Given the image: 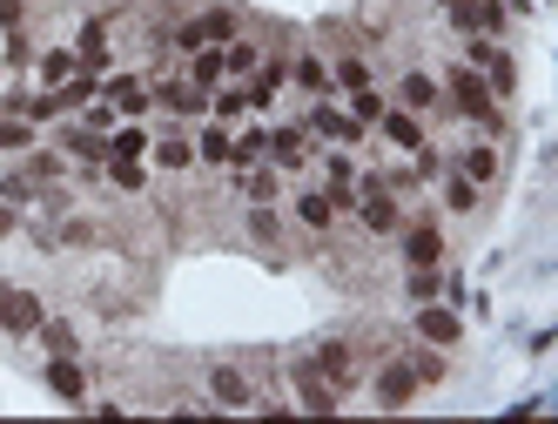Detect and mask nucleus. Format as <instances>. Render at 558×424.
<instances>
[{"instance_id":"9","label":"nucleus","mask_w":558,"mask_h":424,"mask_svg":"<svg viewBox=\"0 0 558 424\" xmlns=\"http://www.w3.org/2000/svg\"><path fill=\"white\" fill-rule=\"evenodd\" d=\"M41 317H48L41 296L0 277V330H8V337H34V330H41Z\"/></svg>"},{"instance_id":"42","label":"nucleus","mask_w":558,"mask_h":424,"mask_svg":"<svg viewBox=\"0 0 558 424\" xmlns=\"http://www.w3.org/2000/svg\"><path fill=\"white\" fill-rule=\"evenodd\" d=\"M8 27H27V0H0V34Z\"/></svg>"},{"instance_id":"32","label":"nucleus","mask_w":558,"mask_h":424,"mask_svg":"<svg viewBox=\"0 0 558 424\" xmlns=\"http://www.w3.org/2000/svg\"><path fill=\"white\" fill-rule=\"evenodd\" d=\"M404 364L417 371V384H424V391H430V384H445V377H451V358L437 351V343H417V351H404Z\"/></svg>"},{"instance_id":"15","label":"nucleus","mask_w":558,"mask_h":424,"mask_svg":"<svg viewBox=\"0 0 558 424\" xmlns=\"http://www.w3.org/2000/svg\"><path fill=\"white\" fill-rule=\"evenodd\" d=\"M377 135H384L390 148H404V156H417V148L430 142L424 114H411V108H384V114H377Z\"/></svg>"},{"instance_id":"34","label":"nucleus","mask_w":558,"mask_h":424,"mask_svg":"<svg viewBox=\"0 0 558 424\" xmlns=\"http://www.w3.org/2000/svg\"><path fill=\"white\" fill-rule=\"evenodd\" d=\"M229 148H235V135H229L222 122H209L203 135H195V162H209V169H229Z\"/></svg>"},{"instance_id":"19","label":"nucleus","mask_w":558,"mask_h":424,"mask_svg":"<svg viewBox=\"0 0 558 424\" xmlns=\"http://www.w3.org/2000/svg\"><path fill=\"white\" fill-rule=\"evenodd\" d=\"M290 82H296L303 95H337V88H330V54H316V48L290 54Z\"/></svg>"},{"instance_id":"11","label":"nucleus","mask_w":558,"mask_h":424,"mask_svg":"<svg viewBox=\"0 0 558 424\" xmlns=\"http://www.w3.org/2000/svg\"><path fill=\"white\" fill-rule=\"evenodd\" d=\"M290 384H296V411H316V417H330V411H343V398L330 391V377L316 371L310 358H296V364H290Z\"/></svg>"},{"instance_id":"43","label":"nucleus","mask_w":558,"mask_h":424,"mask_svg":"<svg viewBox=\"0 0 558 424\" xmlns=\"http://www.w3.org/2000/svg\"><path fill=\"white\" fill-rule=\"evenodd\" d=\"M8 237H21V209H14V203H0V243H8Z\"/></svg>"},{"instance_id":"29","label":"nucleus","mask_w":558,"mask_h":424,"mask_svg":"<svg viewBox=\"0 0 558 424\" xmlns=\"http://www.w3.org/2000/svg\"><path fill=\"white\" fill-rule=\"evenodd\" d=\"M34 337H41L48 358H82V330H74L68 317H41V330H34Z\"/></svg>"},{"instance_id":"38","label":"nucleus","mask_w":558,"mask_h":424,"mask_svg":"<svg viewBox=\"0 0 558 424\" xmlns=\"http://www.w3.org/2000/svg\"><path fill=\"white\" fill-rule=\"evenodd\" d=\"M0 203H14V209H34V203H41V182H34L27 169H8V175H0Z\"/></svg>"},{"instance_id":"6","label":"nucleus","mask_w":558,"mask_h":424,"mask_svg":"<svg viewBox=\"0 0 558 424\" xmlns=\"http://www.w3.org/2000/svg\"><path fill=\"white\" fill-rule=\"evenodd\" d=\"M417 391H424V384H417V371L404 364V351H397V358H384V364L371 371V404H377V411H404Z\"/></svg>"},{"instance_id":"28","label":"nucleus","mask_w":558,"mask_h":424,"mask_svg":"<svg viewBox=\"0 0 558 424\" xmlns=\"http://www.w3.org/2000/svg\"><path fill=\"white\" fill-rule=\"evenodd\" d=\"M243 114H250V88L243 82H222V88H209V122H243Z\"/></svg>"},{"instance_id":"22","label":"nucleus","mask_w":558,"mask_h":424,"mask_svg":"<svg viewBox=\"0 0 558 424\" xmlns=\"http://www.w3.org/2000/svg\"><path fill=\"white\" fill-rule=\"evenodd\" d=\"M195 27H203V41H235V34H243V8H235V0H216V8H203L195 14Z\"/></svg>"},{"instance_id":"2","label":"nucleus","mask_w":558,"mask_h":424,"mask_svg":"<svg viewBox=\"0 0 558 424\" xmlns=\"http://www.w3.org/2000/svg\"><path fill=\"white\" fill-rule=\"evenodd\" d=\"M437 88H445V108L458 114V122H477L485 108H498V95L485 88V74H477L471 61H451V68H445V82H437Z\"/></svg>"},{"instance_id":"44","label":"nucleus","mask_w":558,"mask_h":424,"mask_svg":"<svg viewBox=\"0 0 558 424\" xmlns=\"http://www.w3.org/2000/svg\"><path fill=\"white\" fill-rule=\"evenodd\" d=\"M437 8H445V0H437Z\"/></svg>"},{"instance_id":"24","label":"nucleus","mask_w":558,"mask_h":424,"mask_svg":"<svg viewBox=\"0 0 558 424\" xmlns=\"http://www.w3.org/2000/svg\"><path fill=\"white\" fill-rule=\"evenodd\" d=\"M283 182H290L283 169H263V162L256 169H235V189H243L250 203H283Z\"/></svg>"},{"instance_id":"30","label":"nucleus","mask_w":558,"mask_h":424,"mask_svg":"<svg viewBox=\"0 0 558 424\" xmlns=\"http://www.w3.org/2000/svg\"><path fill=\"white\" fill-rule=\"evenodd\" d=\"M101 175L122 189V196H142V189H148V162H142V156H108Z\"/></svg>"},{"instance_id":"26","label":"nucleus","mask_w":558,"mask_h":424,"mask_svg":"<svg viewBox=\"0 0 558 424\" xmlns=\"http://www.w3.org/2000/svg\"><path fill=\"white\" fill-rule=\"evenodd\" d=\"M61 156L68 162H108V135L101 129H61Z\"/></svg>"},{"instance_id":"20","label":"nucleus","mask_w":558,"mask_h":424,"mask_svg":"<svg viewBox=\"0 0 558 424\" xmlns=\"http://www.w3.org/2000/svg\"><path fill=\"white\" fill-rule=\"evenodd\" d=\"M371 82H377V68H371V54H356V48L330 54V88H337V95H350V88H371Z\"/></svg>"},{"instance_id":"36","label":"nucleus","mask_w":558,"mask_h":424,"mask_svg":"<svg viewBox=\"0 0 558 424\" xmlns=\"http://www.w3.org/2000/svg\"><path fill=\"white\" fill-rule=\"evenodd\" d=\"M511 27V8L505 0H471V34H492V41H505Z\"/></svg>"},{"instance_id":"14","label":"nucleus","mask_w":558,"mask_h":424,"mask_svg":"<svg viewBox=\"0 0 558 424\" xmlns=\"http://www.w3.org/2000/svg\"><path fill=\"white\" fill-rule=\"evenodd\" d=\"M269 169H283V175H303L310 169V129L303 122L269 129Z\"/></svg>"},{"instance_id":"31","label":"nucleus","mask_w":558,"mask_h":424,"mask_svg":"<svg viewBox=\"0 0 558 424\" xmlns=\"http://www.w3.org/2000/svg\"><path fill=\"white\" fill-rule=\"evenodd\" d=\"M182 82H195V88H222V82H229V74H222V48H216V41L195 48L189 68H182Z\"/></svg>"},{"instance_id":"7","label":"nucleus","mask_w":558,"mask_h":424,"mask_svg":"<svg viewBox=\"0 0 558 424\" xmlns=\"http://www.w3.org/2000/svg\"><path fill=\"white\" fill-rule=\"evenodd\" d=\"M203 384H209V404H216V411H256V398H263L256 377H250L243 364H209Z\"/></svg>"},{"instance_id":"27","label":"nucleus","mask_w":558,"mask_h":424,"mask_svg":"<svg viewBox=\"0 0 558 424\" xmlns=\"http://www.w3.org/2000/svg\"><path fill=\"white\" fill-rule=\"evenodd\" d=\"M437 196H445V209H451V216H471L485 189H477L471 175H458V169H445V175H437Z\"/></svg>"},{"instance_id":"37","label":"nucleus","mask_w":558,"mask_h":424,"mask_svg":"<svg viewBox=\"0 0 558 424\" xmlns=\"http://www.w3.org/2000/svg\"><path fill=\"white\" fill-rule=\"evenodd\" d=\"M27 148H34V122L0 108V156H27Z\"/></svg>"},{"instance_id":"39","label":"nucleus","mask_w":558,"mask_h":424,"mask_svg":"<svg viewBox=\"0 0 558 424\" xmlns=\"http://www.w3.org/2000/svg\"><path fill=\"white\" fill-rule=\"evenodd\" d=\"M343 108H350L364 129H377V114H384L390 101H384V95H377V82H371V88H350V95H343Z\"/></svg>"},{"instance_id":"12","label":"nucleus","mask_w":558,"mask_h":424,"mask_svg":"<svg viewBox=\"0 0 558 424\" xmlns=\"http://www.w3.org/2000/svg\"><path fill=\"white\" fill-rule=\"evenodd\" d=\"M101 101H108L114 114H122V122H142V114L155 108V101H148V82H142V74H114V68L101 74Z\"/></svg>"},{"instance_id":"5","label":"nucleus","mask_w":558,"mask_h":424,"mask_svg":"<svg viewBox=\"0 0 558 424\" xmlns=\"http://www.w3.org/2000/svg\"><path fill=\"white\" fill-rule=\"evenodd\" d=\"M397 256L404 263H445L451 256V237H445V222L437 216H404V229H397Z\"/></svg>"},{"instance_id":"25","label":"nucleus","mask_w":558,"mask_h":424,"mask_svg":"<svg viewBox=\"0 0 558 424\" xmlns=\"http://www.w3.org/2000/svg\"><path fill=\"white\" fill-rule=\"evenodd\" d=\"M256 61H263V41H250V34H235V41H222V74H229V82H250V74H256Z\"/></svg>"},{"instance_id":"23","label":"nucleus","mask_w":558,"mask_h":424,"mask_svg":"<svg viewBox=\"0 0 558 424\" xmlns=\"http://www.w3.org/2000/svg\"><path fill=\"white\" fill-rule=\"evenodd\" d=\"M283 209H276V203H250V216H243V237L256 243V250H269V243H283Z\"/></svg>"},{"instance_id":"4","label":"nucleus","mask_w":558,"mask_h":424,"mask_svg":"<svg viewBox=\"0 0 558 424\" xmlns=\"http://www.w3.org/2000/svg\"><path fill=\"white\" fill-rule=\"evenodd\" d=\"M296 122H303V129H310L316 142H343V148L371 135V129H364V122H356V114H350V108H337V95H316V101H310V108L296 114Z\"/></svg>"},{"instance_id":"1","label":"nucleus","mask_w":558,"mask_h":424,"mask_svg":"<svg viewBox=\"0 0 558 424\" xmlns=\"http://www.w3.org/2000/svg\"><path fill=\"white\" fill-rule=\"evenodd\" d=\"M464 61L485 74V88H492L498 101L518 95V54H511L505 41H492V34H464Z\"/></svg>"},{"instance_id":"16","label":"nucleus","mask_w":558,"mask_h":424,"mask_svg":"<svg viewBox=\"0 0 558 424\" xmlns=\"http://www.w3.org/2000/svg\"><path fill=\"white\" fill-rule=\"evenodd\" d=\"M397 108H411V114H437V108H445V88H437V74L404 68V74H397Z\"/></svg>"},{"instance_id":"17","label":"nucleus","mask_w":558,"mask_h":424,"mask_svg":"<svg viewBox=\"0 0 558 424\" xmlns=\"http://www.w3.org/2000/svg\"><path fill=\"white\" fill-rule=\"evenodd\" d=\"M451 169L471 175L477 189H492V182L505 175V148H498V142H471V148H458V156H451Z\"/></svg>"},{"instance_id":"18","label":"nucleus","mask_w":558,"mask_h":424,"mask_svg":"<svg viewBox=\"0 0 558 424\" xmlns=\"http://www.w3.org/2000/svg\"><path fill=\"white\" fill-rule=\"evenodd\" d=\"M343 216H337V203L324 196V189H303L296 196V229H310V237H330Z\"/></svg>"},{"instance_id":"41","label":"nucleus","mask_w":558,"mask_h":424,"mask_svg":"<svg viewBox=\"0 0 558 424\" xmlns=\"http://www.w3.org/2000/svg\"><path fill=\"white\" fill-rule=\"evenodd\" d=\"M0 61H8L14 74L34 68V41H27V27H8V48H0Z\"/></svg>"},{"instance_id":"3","label":"nucleus","mask_w":558,"mask_h":424,"mask_svg":"<svg viewBox=\"0 0 558 424\" xmlns=\"http://www.w3.org/2000/svg\"><path fill=\"white\" fill-rule=\"evenodd\" d=\"M404 216H411L404 196H390V189H364V196H356V209H350V222L364 229L371 243H390L397 229H404Z\"/></svg>"},{"instance_id":"21","label":"nucleus","mask_w":558,"mask_h":424,"mask_svg":"<svg viewBox=\"0 0 558 424\" xmlns=\"http://www.w3.org/2000/svg\"><path fill=\"white\" fill-rule=\"evenodd\" d=\"M148 162L169 169V175H189V169H195V142H189L182 129H169L162 142H148Z\"/></svg>"},{"instance_id":"13","label":"nucleus","mask_w":558,"mask_h":424,"mask_svg":"<svg viewBox=\"0 0 558 424\" xmlns=\"http://www.w3.org/2000/svg\"><path fill=\"white\" fill-rule=\"evenodd\" d=\"M41 384H48V391L61 398V404H74V411H88V364L82 358H48V371H41Z\"/></svg>"},{"instance_id":"10","label":"nucleus","mask_w":558,"mask_h":424,"mask_svg":"<svg viewBox=\"0 0 558 424\" xmlns=\"http://www.w3.org/2000/svg\"><path fill=\"white\" fill-rule=\"evenodd\" d=\"M310 364L330 377V391H337V398H350L356 384H364V371H356V351H350L343 337H324V343H316V351H310Z\"/></svg>"},{"instance_id":"33","label":"nucleus","mask_w":558,"mask_h":424,"mask_svg":"<svg viewBox=\"0 0 558 424\" xmlns=\"http://www.w3.org/2000/svg\"><path fill=\"white\" fill-rule=\"evenodd\" d=\"M256 162H269V129H243L235 148H229V175L235 169H256Z\"/></svg>"},{"instance_id":"8","label":"nucleus","mask_w":558,"mask_h":424,"mask_svg":"<svg viewBox=\"0 0 558 424\" xmlns=\"http://www.w3.org/2000/svg\"><path fill=\"white\" fill-rule=\"evenodd\" d=\"M411 337H417V343H437V351H458V337H464V324H458V303H445V296L417 303Z\"/></svg>"},{"instance_id":"40","label":"nucleus","mask_w":558,"mask_h":424,"mask_svg":"<svg viewBox=\"0 0 558 424\" xmlns=\"http://www.w3.org/2000/svg\"><path fill=\"white\" fill-rule=\"evenodd\" d=\"M108 156H142L148 162V129L142 122H122V129L108 135Z\"/></svg>"},{"instance_id":"35","label":"nucleus","mask_w":558,"mask_h":424,"mask_svg":"<svg viewBox=\"0 0 558 424\" xmlns=\"http://www.w3.org/2000/svg\"><path fill=\"white\" fill-rule=\"evenodd\" d=\"M34 74H41V88H61L68 74H82V61H74V48H48L34 54Z\"/></svg>"}]
</instances>
